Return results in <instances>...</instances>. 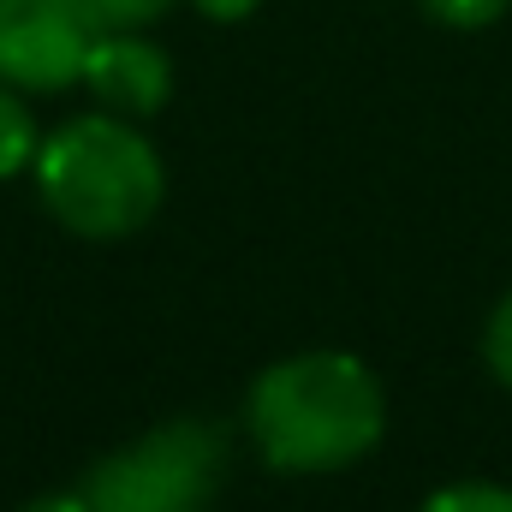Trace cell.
<instances>
[{"label": "cell", "mask_w": 512, "mask_h": 512, "mask_svg": "<svg viewBox=\"0 0 512 512\" xmlns=\"http://www.w3.org/2000/svg\"><path fill=\"white\" fill-rule=\"evenodd\" d=\"M245 435L280 477H334L387 441L382 376L340 346H310L256 370L245 393Z\"/></svg>", "instance_id": "6da1fadb"}, {"label": "cell", "mask_w": 512, "mask_h": 512, "mask_svg": "<svg viewBox=\"0 0 512 512\" xmlns=\"http://www.w3.org/2000/svg\"><path fill=\"white\" fill-rule=\"evenodd\" d=\"M30 185L42 209L96 245H114L143 233L167 203V167L143 120L126 114H72L54 131H42V149L30 161Z\"/></svg>", "instance_id": "7a4b0ae2"}, {"label": "cell", "mask_w": 512, "mask_h": 512, "mask_svg": "<svg viewBox=\"0 0 512 512\" xmlns=\"http://www.w3.org/2000/svg\"><path fill=\"white\" fill-rule=\"evenodd\" d=\"M227 483V435L203 417H167L114 447L84 495L96 512H209Z\"/></svg>", "instance_id": "3957f363"}, {"label": "cell", "mask_w": 512, "mask_h": 512, "mask_svg": "<svg viewBox=\"0 0 512 512\" xmlns=\"http://www.w3.org/2000/svg\"><path fill=\"white\" fill-rule=\"evenodd\" d=\"M102 30L96 0H0V84L24 96L78 90Z\"/></svg>", "instance_id": "277c9868"}, {"label": "cell", "mask_w": 512, "mask_h": 512, "mask_svg": "<svg viewBox=\"0 0 512 512\" xmlns=\"http://www.w3.org/2000/svg\"><path fill=\"white\" fill-rule=\"evenodd\" d=\"M173 54L149 30H102L90 60H84V90L96 108L126 114V120H155L173 102Z\"/></svg>", "instance_id": "5b68a950"}, {"label": "cell", "mask_w": 512, "mask_h": 512, "mask_svg": "<svg viewBox=\"0 0 512 512\" xmlns=\"http://www.w3.org/2000/svg\"><path fill=\"white\" fill-rule=\"evenodd\" d=\"M36 149H42V126H36V114L24 102V90L0 84V185L18 179V173H30Z\"/></svg>", "instance_id": "8992f818"}, {"label": "cell", "mask_w": 512, "mask_h": 512, "mask_svg": "<svg viewBox=\"0 0 512 512\" xmlns=\"http://www.w3.org/2000/svg\"><path fill=\"white\" fill-rule=\"evenodd\" d=\"M417 512H512V483H495V477H459V483L429 489Z\"/></svg>", "instance_id": "52a82bcc"}, {"label": "cell", "mask_w": 512, "mask_h": 512, "mask_svg": "<svg viewBox=\"0 0 512 512\" xmlns=\"http://www.w3.org/2000/svg\"><path fill=\"white\" fill-rule=\"evenodd\" d=\"M411 6L441 30H489L512 12V0H411Z\"/></svg>", "instance_id": "ba28073f"}, {"label": "cell", "mask_w": 512, "mask_h": 512, "mask_svg": "<svg viewBox=\"0 0 512 512\" xmlns=\"http://www.w3.org/2000/svg\"><path fill=\"white\" fill-rule=\"evenodd\" d=\"M483 370L495 376V387L512 393V286L495 298V310L483 322Z\"/></svg>", "instance_id": "9c48e42d"}, {"label": "cell", "mask_w": 512, "mask_h": 512, "mask_svg": "<svg viewBox=\"0 0 512 512\" xmlns=\"http://www.w3.org/2000/svg\"><path fill=\"white\" fill-rule=\"evenodd\" d=\"M173 6L179 0H96V12H102L108 30H155Z\"/></svg>", "instance_id": "30bf717a"}, {"label": "cell", "mask_w": 512, "mask_h": 512, "mask_svg": "<svg viewBox=\"0 0 512 512\" xmlns=\"http://www.w3.org/2000/svg\"><path fill=\"white\" fill-rule=\"evenodd\" d=\"M197 6V18H209V24H245L262 12V0H191Z\"/></svg>", "instance_id": "8fae6325"}, {"label": "cell", "mask_w": 512, "mask_h": 512, "mask_svg": "<svg viewBox=\"0 0 512 512\" xmlns=\"http://www.w3.org/2000/svg\"><path fill=\"white\" fill-rule=\"evenodd\" d=\"M24 512H96V507H90L84 489H48V495H36Z\"/></svg>", "instance_id": "7c38bea8"}]
</instances>
